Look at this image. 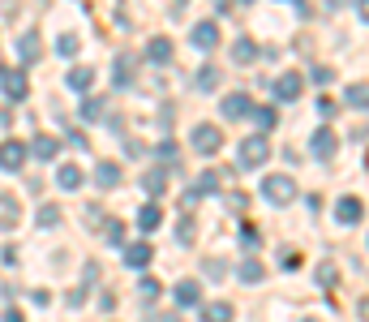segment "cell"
Here are the masks:
<instances>
[{
    "label": "cell",
    "mask_w": 369,
    "mask_h": 322,
    "mask_svg": "<svg viewBox=\"0 0 369 322\" xmlns=\"http://www.w3.org/2000/svg\"><path fill=\"white\" fill-rule=\"evenodd\" d=\"M318 284H322V288H335V267H331V262L318 267Z\"/></svg>",
    "instance_id": "d6a6232c"
},
{
    "label": "cell",
    "mask_w": 369,
    "mask_h": 322,
    "mask_svg": "<svg viewBox=\"0 0 369 322\" xmlns=\"http://www.w3.org/2000/svg\"><path fill=\"white\" fill-rule=\"evenodd\" d=\"M18 56H22V64H35V60L43 56L39 35H22V39H18Z\"/></svg>",
    "instance_id": "e0dca14e"
},
{
    "label": "cell",
    "mask_w": 369,
    "mask_h": 322,
    "mask_svg": "<svg viewBox=\"0 0 369 322\" xmlns=\"http://www.w3.org/2000/svg\"><path fill=\"white\" fill-rule=\"evenodd\" d=\"M219 147H223L219 125H194V151H198V155H215Z\"/></svg>",
    "instance_id": "3957f363"
},
{
    "label": "cell",
    "mask_w": 369,
    "mask_h": 322,
    "mask_svg": "<svg viewBox=\"0 0 369 322\" xmlns=\"http://www.w3.org/2000/svg\"><path fill=\"white\" fill-rule=\"evenodd\" d=\"M176 305H185V310L189 305H202V284L198 280H181L176 284Z\"/></svg>",
    "instance_id": "4fadbf2b"
},
{
    "label": "cell",
    "mask_w": 369,
    "mask_h": 322,
    "mask_svg": "<svg viewBox=\"0 0 369 322\" xmlns=\"http://www.w3.org/2000/svg\"><path fill=\"white\" fill-rule=\"evenodd\" d=\"M361 314H365V318H369V301H361Z\"/></svg>",
    "instance_id": "ab89813d"
},
{
    "label": "cell",
    "mask_w": 369,
    "mask_h": 322,
    "mask_svg": "<svg viewBox=\"0 0 369 322\" xmlns=\"http://www.w3.org/2000/svg\"><path fill=\"white\" fill-rule=\"evenodd\" d=\"M331 77H335L331 69H314V82H318V86H327V82H331Z\"/></svg>",
    "instance_id": "74e56055"
},
{
    "label": "cell",
    "mask_w": 369,
    "mask_h": 322,
    "mask_svg": "<svg viewBox=\"0 0 369 322\" xmlns=\"http://www.w3.org/2000/svg\"><path fill=\"white\" fill-rule=\"evenodd\" d=\"M309 151H314V159H335V151H340V138H335L331 129H318Z\"/></svg>",
    "instance_id": "9c48e42d"
},
{
    "label": "cell",
    "mask_w": 369,
    "mask_h": 322,
    "mask_svg": "<svg viewBox=\"0 0 369 322\" xmlns=\"http://www.w3.org/2000/svg\"><path fill=\"white\" fill-rule=\"evenodd\" d=\"M262 198H266L270 206L296 202V176H288V172H270V176H262Z\"/></svg>",
    "instance_id": "6da1fadb"
},
{
    "label": "cell",
    "mask_w": 369,
    "mask_h": 322,
    "mask_svg": "<svg viewBox=\"0 0 369 322\" xmlns=\"http://www.w3.org/2000/svg\"><path fill=\"white\" fill-rule=\"evenodd\" d=\"M236 275L245 280V284H262V280H266V267L258 262V258H245V262H240V271H236Z\"/></svg>",
    "instance_id": "ac0fdd59"
},
{
    "label": "cell",
    "mask_w": 369,
    "mask_h": 322,
    "mask_svg": "<svg viewBox=\"0 0 369 322\" xmlns=\"http://www.w3.org/2000/svg\"><path fill=\"white\" fill-rule=\"evenodd\" d=\"M35 159H56V151H60V142L52 138V134H39V138H30V147H26Z\"/></svg>",
    "instance_id": "5bb4252c"
},
{
    "label": "cell",
    "mask_w": 369,
    "mask_h": 322,
    "mask_svg": "<svg viewBox=\"0 0 369 322\" xmlns=\"http://www.w3.org/2000/svg\"><path fill=\"white\" fill-rule=\"evenodd\" d=\"M77 116H82V121H99L103 116V99H90V95H86L82 108H77Z\"/></svg>",
    "instance_id": "83f0119b"
},
{
    "label": "cell",
    "mask_w": 369,
    "mask_h": 322,
    "mask_svg": "<svg viewBox=\"0 0 369 322\" xmlns=\"http://www.w3.org/2000/svg\"><path fill=\"white\" fill-rule=\"evenodd\" d=\"M133 82V56H116V86Z\"/></svg>",
    "instance_id": "484cf974"
},
{
    "label": "cell",
    "mask_w": 369,
    "mask_h": 322,
    "mask_svg": "<svg viewBox=\"0 0 369 322\" xmlns=\"http://www.w3.org/2000/svg\"><path fill=\"white\" fill-rule=\"evenodd\" d=\"M56 52H60V56H77V39H73V35H60Z\"/></svg>",
    "instance_id": "1f68e13d"
},
{
    "label": "cell",
    "mask_w": 369,
    "mask_h": 322,
    "mask_svg": "<svg viewBox=\"0 0 369 322\" xmlns=\"http://www.w3.org/2000/svg\"><path fill=\"white\" fill-rule=\"evenodd\" d=\"M120 249H125V267H129V271H142L155 258V249L147 245V240H133V245H120Z\"/></svg>",
    "instance_id": "ba28073f"
},
{
    "label": "cell",
    "mask_w": 369,
    "mask_h": 322,
    "mask_svg": "<svg viewBox=\"0 0 369 322\" xmlns=\"http://www.w3.org/2000/svg\"><path fill=\"white\" fill-rule=\"evenodd\" d=\"M202 322H232V305L228 301H211L202 310Z\"/></svg>",
    "instance_id": "44dd1931"
},
{
    "label": "cell",
    "mask_w": 369,
    "mask_h": 322,
    "mask_svg": "<svg viewBox=\"0 0 369 322\" xmlns=\"http://www.w3.org/2000/svg\"><path fill=\"white\" fill-rule=\"evenodd\" d=\"M223 116H228V121H240V116H249V112H253V103H249V95L245 90H232V95H223Z\"/></svg>",
    "instance_id": "8992f818"
},
{
    "label": "cell",
    "mask_w": 369,
    "mask_h": 322,
    "mask_svg": "<svg viewBox=\"0 0 369 322\" xmlns=\"http://www.w3.org/2000/svg\"><path fill=\"white\" fill-rule=\"evenodd\" d=\"M249 116L258 121V129H262V134H266V129H275V108H253Z\"/></svg>",
    "instance_id": "f1b7e54d"
},
{
    "label": "cell",
    "mask_w": 369,
    "mask_h": 322,
    "mask_svg": "<svg viewBox=\"0 0 369 322\" xmlns=\"http://www.w3.org/2000/svg\"><path fill=\"white\" fill-rule=\"evenodd\" d=\"M159 223H164V211H159V202H147V206L138 211V228H142V232H155Z\"/></svg>",
    "instance_id": "2e32d148"
},
{
    "label": "cell",
    "mask_w": 369,
    "mask_h": 322,
    "mask_svg": "<svg viewBox=\"0 0 369 322\" xmlns=\"http://www.w3.org/2000/svg\"><path fill=\"white\" fill-rule=\"evenodd\" d=\"M344 99H348L352 108H357V112H369V86H365V82H352Z\"/></svg>",
    "instance_id": "603a6c76"
},
{
    "label": "cell",
    "mask_w": 369,
    "mask_h": 322,
    "mask_svg": "<svg viewBox=\"0 0 369 322\" xmlns=\"http://www.w3.org/2000/svg\"><path fill=\"white\" fill-rule=\"evenodd\" d=\"M361 211H365V206H361V198H352V193L335 202V219H340V223H357V219H361Z\"/></svg>",
    "instance_id": "7c38bea8"
},
{
    "label": "cell",
    "mask_w": 369,
    "mask_h": 322,
    "mask_svg": "<svg viewBox=\"0 0 369 322\" xmlns=\"http://www.w3.org/2000/svg\"><path fill=\"white\" fill-rule=\"evenodd\" d=\"M215 43H219V26L215 22H198L194 26V47H198V52H211Z\"/></svg>",
    "instance_id": "30bf717a"
},
{
    "label": "cell",
    "mask_w": 369,
    "mask_h": 322,
    "mask_svg": "<svg viewBox=\"0 0 369 322\" xmlns=\"http://www.w3.org/2000/svg\"><path fill=\"white\" fill-rule=\"evenodd\" d=\"M65 82H69L73 90H90V86H94V69H82V64H77V69L65 73Z\"/></svg>",
    "instance_id": "7402d4cb"
},
{
    "label": "cell",
    "mask_w": 369,
    "mask_h": 322,
    "mask_svg": "<svg viewBox=\"0 0 369 322\" xmlns=\"http://www.w3.org/2000/svg\"><path fill=\"white\" fill-rule=\"evenodd\" d=\"M56 219H60V211H56V206H43V211H39V223H43V228H52Z\"/></svg>",
    "instance_id": "836d02e7"
},
{
    "label": "cell",
    "mask_w": 369,
    "mask_h": 322,
    "mask_svg": "<svg viewBox=\"0 0 369 322\" xmlns=\"http://www.w3.org/2000/svg\"><path fill=\"white\" fill-rule=\"evenodd\" d=\"M94 185H99V189H116V185H120V164L103 159V164L94 168Z\"/></svg>",
    "instance_id": "8fae6325"
},
{
    "label": "cell",
    "mask_w": 369,
    "mask_h": 322,
    "mask_svg": "<svg viewBox=\"0 0 369 322\" xmlns=\"http://www.w3.org/2000/svg\"><path fill=\"white\" fill-rule=\"evenodd\" d=\"M82 176H86V172L77 168V164H60V168H56V185H60V189H82Z\"/></svg>",
    "instance_id": "9a60e30c"
},
{
    "label": "cell",
    "mask_w": 369,
    "mask_h": 322,
    "mask_svg": "<svg viewBox=\"0 0 369 322\" xmlns=\"http://www.w3.org/2000/svg\"><path fill=\"white\" fill-rule=\"evenodd\" d=\"M0 86H5V95H9L13 103L26 99V90H30V82H26V73H22V69H0Z\"/></svg>",
    "instance_id": "5b68a950"
},
{
    "label": "cell",
    "mask_w": 369,
    "mask_h": 322,
    "mask_svg": "<svg viewBox=\"0 0 369 322\" xmlns=\"http://www.w3.org/2000/svg\"><path fill=\"white\" fill-rule=\"evenodd\" d=\"M335 112H340V103H335L331 95H322V99H318V116H327V121H335Z\"/></svg>",
    "instance_id": "f546056e"
},
{
    "label": "cell",
    "mask_w": 369,
    "mask_h": 322,
    "mask_svg": "<svg viewBox=\"0 0 369 322\" xmlns=\"http://www.w3.org/2000/svg\"><path fill=\"white\" fill-rule=\"evenodd\" d=\"M5 322H22V310H9V314H5Z\"/></svg>",
    "instance_id": "f35d334b"
},
{
    "label": "cell",
    "mask_w": 369,
    "mask_h": 322,
    "mask_svg": "<svg viewBox=\"0 0 369 322\" xmlns=\"http://www.w3.org/2000/svg\"><path fill=\"white\" fill-rule=\"evenodd\" d=\"M240 240L253 249V245H258V228H253V223H245V228H240Z\"/></svg>",
    "instance_id": "e575fe53"
},
{
    "label": "cell",
    "mask_w": 369,
    "mask_h": 322,
    "mask_svg": "<svg viewBox=\"0 0 369 322\" xmlns=\"http://www.w3.org/2000/svg\"><path fill=\"white\" fill-rule=\"evenodd\" d=\"M279 262H283L288 271H296V267H301V253H296V249H283V258H279Z\"/></svg>",
    "instance_id": "d590c367"
},
{
    "label": "cell",
    "mask_w": 369,
    "mask_h": 322,
    "mask_svg": "<svg viewBox=\"0 0 369 322\" xmlns=\"http://www.w3.org/2000/svg\"><path fill=\"white\" fill-rule=\"evenodd\" d=\"M232 60H236V64L258 60V43H253V39H236V43H232Z\"/></svg>",
    "instance_id": "ffe728a7"
},
{
    "label": "cell",
    "mask_w": 369,
    "mask_h": 322,
    "mask_svg": "<svg viewBox=\"0 0 369 322\" xmlns=\"http://www.w3.org/2000/svg\"><path fill=\"white\" fill-rule=\"evenodd\" d=\"M245 202H249L245 193H228V206H236V211H245Z\"/></svg>",
    "instance_id": "8d00e7d4"
},
{
    "label": "cell",
    "mask_w": 369,
    "mask_h": 322,
    "mask_svg": "<svg viewBox=\"0 0 369 322\" xmlns=\"http://www.w3.org/2000/svg\"><path fill=\"white\" fill-rule=\"evenodd\" d=\"M103 232H107V240H116V245H120V240H125V223H120V219H107Z\"/></svg>",
    "instance_id": "4dcf8cb0"
},
{
    "label": "cell",
    "mask_w": 369,
    "mask_h": 322,
    "mask_svg": "<svg viewBox=\"0 0 369 322\" xmlns=\"http://www.w3.org/2000/svg\"><path fill=\"white\" fill-rule=\"evenodd\" d=\"M26 142H0V168L5 172H22V164H26Z\"/></svg>",
    "instance_id": "277c9868"
},
{
    "label": "cell",
    "mask_w": 369,
    "mask_h": 322,
    "mask_svg": "<svg viewBox=\"0 0 369 322\" xmlns=\"http://www.w3.org/2000/svg\"><path fill=\"white\" fill-rule=\"evenodd\" d=\"M147 60H155V64H168V60H172V43H168V39H151V47H147Z\"/></svg>",
    "instance_id": "cb8c5ba5"
},
{
    "label": "cell",
    "mask_w": 369,
    "mask_h": 322,
    "mask_svg": "<svg viewBox=\"0 0 369 322\" xmlns=\"http://www.w3.org/2000/svg\"><path fill=\"white\" fill-rule=\"evenodd\" d=\"M219 176L223 172H198V185H194V193H198V198H202V193H219Z\"/></svg>",
    "instance_id": "d4e9b609"
},
{
    "label": "cell",
    "mask_w": 369,
    "mask_h": 322,
    "mask_svg": "<svg viewBox=\"0 0 369 322\" xmlns=\"http://www.w3.org/2000/svg\"><path fill=\"white\" fill-rule=\"evenodd\" d=\"M219 86V69H215V64H202V69H198V90H215Z\"/></svg>",
    "instance_id": "4316f807"
},
{
    "label": "cell",
    "mask_w": 369,
    "mask_h": 322,
    "mask_svg": "<svg viewBox=\"0 0 369 322\" xmlns=\"http://www.w3.org/2000/svg\"><path fill=\"white\" fill-rule=\"evenodd\" d=\"M301 90H305V77H301V73H279V77H275V95H279L283 103L301 99Z\"/></svg>",
    "instance_id": "52a82bcc"
},
{
    "label": "cell",
    "mask_w": 369,
    "mask_h": 322,
    "mask_svg": "<svg viewBox=\"0 0 369 322\" xmlns=\"http://www.w3.org/2000/svg\"><path fill=\"white\" fill-rule=\"evenodd\" d=\"M142 189H147L151 198H159V193L168 189V172H164V168H155V172H147V176H142Z\"/></svg>",
    "instance_id": "d6986e66"
},
{
    "label": "cell",
    "mask_w": 369,
    "mask_h": 322,
    "mask_svg": "<svg viewBox=\"0 0 369 322\" xmlns=\"http://www.w3.org/2000/svg\"><path fill=\"white\" fill-rule=\"evenodd\" d=\"M236 159H240V168H262L266 159H270V142H266V134L240 138V151H236Z\"/></svg>",
    "instance_id": "7a4b0ae2"
}]
</instances>
